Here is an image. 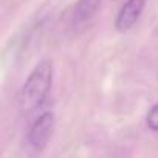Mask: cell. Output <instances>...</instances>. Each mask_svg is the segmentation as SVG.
<instances>
[{"instance_id":"obj_2","label":"cell","mask_w":158,"mask_h":158,"mask_svg":"<svg viewBox=\"0 0 158 158\" xmlns=\"http://www.w3.org/2000/svg\"><path fill=\"white\" fill-rule=\"evenodd\" d=\"M54 130V115L51 112H44L37 116L28 132V141L36 149H44L50 141Z\"/></svg>"},{"instance_id":"obj_3","label":"cell","mask_w":158,"mask_h":158,"mask_svg":"<svg viewBox=\"0 0 158 158\" xmlns=\"http://www.w3.org/2000/svg\"><path fill=\"white\" fill-rule=\"evenodd\" d=\"M146 3H147V0H127L116 16V20H115L116 30L119 33L130 30L136 23V20L139 19Z\"/></svg>"},{"instance_id":"obj_1","label":"cell","mask_w":158,"mask_h":158,"mask_svg":"<svg viewBox=\"0 0 158 158\" xmlns=\"http://www.w3.org/2000/svg\"><path fill=\"white\" fill-rule=\"evenodd\" d=\"M51 81H53V64L50 59H44L28 74L27 81L20 90L19 95L20 109L28 112L39 107L45 101L51 89Z\"/></svg>"},{"instance_id":"obj_5","label":"cell","mask_w":158,"mask_h":158,"mask_svg":"<svg viewBox=\"0 0 158 158\" xmlns=\"http://www.w3.org/2000/svg\"><path fill=\"white\" fill-rule=\"evenodd\" d=\"M146 123H147L149 129L158 130V104H155V106L149 110V113H147V116H146Z\"/></svg>"},{"instance_id":"obj_4","label":"cell","mask_w":158,"mask_h":158,"mask_svg":"<svg viewBox=\"0 0 158 158\" xmlns=\"http://www.w3.org/2000/svg\"><path fill=\"white\" fill-rule=\"evenodd\" d=\"M99 5H101V0H79L74 6V13H73L76 23L90 20L96 14Z\"/></svg>"}]
</instances>
